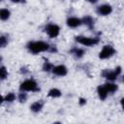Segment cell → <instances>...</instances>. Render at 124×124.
<instances>
[{"label":"cell","instance_id":"1","mask_svg":"<svg viewBox=\"0 0 124 124\" xmlns=\"http://www.w3.org/2000/svg\"><path fill=\"white\" fill-rule=\"evenodd\" d=\"M26 46L27 49L33 54H38L50 49V46L44 41H31L26 45Z\"/></svg>","mask_w":124,"mask_h":124},{"label":"cell","instance_id":"2","mask_svg":"<svg viewBox=\"0 0 124 124\" xmlns=\"http://www.w3.org/2000/svg\"><path fill=\"white\" fill-rule=\"evenodd\" d=\"M19 90L24 91V92H37L40 90V88H39L36 80L29 78V79H25L24 81H22L20 83Z\"/></svg>","mask_w":124,"mask_h":124},{"label":"cell","instance_id":"3","mask_svg":"<svg viewBox=\"0 0 124 124\" xmlns=\"http://www.w3.org/2000/svg\"><path fill=\"white\" fill-rule=\"evenodd\" d=\"M76 42L84 46H92L99 43V38L95 37H86V36H77L75 38Z\"/></svg>","mask_w":124,"mask_h":124},{"label":"cell","instance_id":"4","mask_svg":"<svg viewBox=\"0 0 124 124\" xmlns=\"http://www.w3.org/2000/svg\"><path fill=\"white\" fill-rule=\"evenodd\" d=\"M120 73H121V67L118 66L114 70H104L102 72V76L108 81H113L118 78Z\"/></svg>","mask_w":124,"mask_h":124},{"label":"cell","instance_id":"5","mask_svg":"<svg viewBox=\"0 0 124 124\" xmlns=\"http://www.w3.org/2000/svg\"><path fill=\"white\" fill-rule=\"evenodd\" d=\"M115 52H116V50H115V48L112 46L106 45L100 50V52H99V58L100 59H108V58H110L111 56H113L115 54Z\"/></svg>","mask_w":124,"mask_h":124},{"label":"cell","instance_id":"6","mask_svg":"<svg viewBox=\"0 0 124 124\" xmlns=\"http://www.w3.org/2000/svg\"><path fill=\"white\" fill-rule=\"evenodd\" d=\"M45 32L49 38H56L60 33V27L54 23H48L45 27Z\"/></svg>","mask_w":124,"mask_h":124},{"label":"cell","instance_id":"7","mask_svg":"<svg viewBox=\"0 0 124 124\" xmlns=\"http://www.w3.org/2000/svg\"><path fill=\"white\" fill-rule=\"evenodd\" d=\"M111 12H112V7L109 4H102V5L98 6L96 9V13L102 16H108L111 14Z\"/></svg>","mask_w":124,"mask_h":124},{"label":"cell","instance_id":"8","mask_svg":"<svg viewBox=\"0 0 124 124\" xmlns=\"http://www.w3.org/2000/svg\"><path fill=\"white\" fill-rule=\"evenodd\" d=\"M51 72H52L53 75H55L57 77H65L67 75V73H68V69H67V67L65 65L60 64V65L54 66Z\"/></svg>","mask_w":124,"mask_h":124},{"label":"cell","instance_id":"9","mask_svg":"<svg viewBox=\"0 0 124 124\" xmlns=\"http://www.w3.org/2000/svg\"><path fill=\"white\" fill-rule=\"evenodd\" d=\"M66 23H67V26L70 27V28H77V27H78V26H80L82 24V20L80 18H78V17L71 16V17L67 18Z\"/></svg>","mask_w":124,"mask_h":124},{"label":"cell","instance_id":"10","mask_svg":"<svg viewBox=\"0 0 124 124\" xmlns=\"http://www.w3.org/2000/svg\"><path fill=\"white\" fill-rule=\"evenodd\" d=\"M97 94H98L99 99L102 100V101H104V100H106V99L108 98V95L109 93L108 92L107 88H106L105 85L103 84V85H99V86L97 87Z\"/></svg>","mask_w":124,"mask_h":124},{"label":"cell","instance_id":"11","mask_svg":"<svg viewBox=\"0 0 124 124\" xmlns=\"http://www.w3.org/2000/svg\"><path fill=\"white\" fill-rule=\"evenodd\" d=\"M43 107H44V102L42 100H39V101H36V102L31 104L30 109L34 113H38V112H40L43 109Z\"/></svg>","mask_w":124,"mask_h":124},{"label":"cell","instance_id":"12","mask_svg":"<svg viewBox=\"0 0 124 124\" xmlns=\"http://www.w3.org/2000/svg\"><path fill=\"white\" fill-rule=\"evenodd\" d=\"M71 53L76 57V58H81L84 56L85 54V50L83 48H80V47H74L72 50H71Z\"/></svg>","mask_w":124,"mask_h":124},{"label":"cell","instance_id":"13","mask_svg":"<svg viewBox=\"0 0 124 124\" xmlns=\"http://www.w3.org/2000/svg\"><path fill=\"white\" fill-rule=\"evenodd\" d=\"M82 24H85L88 28H93L94 26V18L91 16H85L81 18Z\"/></svg>","mask_w":124,"mask_h":124},{"label":"cell","instance_id":"14","mask_svg":"<svg viewBox=\"0 0 124 124\" xmlns=\"http://www.w3.org/2000/svg\"><path fill=\"white\" fill-rule=\"evenodd\" d=\"M104 85H105V87L107 88V90H108V93H114V92L117 91V89H118L117 84H115V83H113V82H111V81L106 82Z\"/></svg>","mask_w":124,"mask_h":124},{"label":"cell","instance_id":"15","mask_svg":"<svg viewBox=\"0 0 124 124\" xmlns=\"http://www.w3.org/2000/svg\"><path fill=\"white\" fill-rule=\"evenodd\" d=\"M10 16H11V12L8 9L3 8V9L0 10V18H1V20H3V21L8 20L10 18Z\"/></svg>","mask_w":124,"mask_h":124},{"label":"cell","instance_id":"16","mask_svg":"<svg viewBox=\"0 0 124 124\" xmlns=\"http://www.w3.org/2000/svg\"><path fill=\"white\" fill-rule=\"evenodd\" d=\"M61 95H62V93L58 88H51L47 93V96L50 97V98H53V99L59 98Z\"/></svg>","mask_w":124,"mask_h":124},{"label":"cell","instance_id":"17","mask_svg":"<svg viewBox=\"0 0 124 124\" xmlns=\"http://www.w3.org/2000/svg\"><path fill=\"white\" fill-rule=\"evenodd\" d=\"M16 94L13 93V92H9V93H7V94L4 96L3 101H4V102H7V103H13L14 101H16Z\"/></svg>","mask_w":124,"mask_h":124},{"label":"cell","instance_id":"18","mask_svg":"<svg viewBox=\"0 0 124 124\" xmlns=\"http://www.w3.org/2000/svg\"><path fill=\"white\" fill-rule=\"evenodd\" d=\"M53 67H54V65L51 64V63L48 62V61H45L44 64H43V70H44L45 72H51L52 69H53Z\"/></svg>","mask_w":124,"mask_h":124},{"label":"cell","instance_id":"19","mask_svg":"<svg viewBox=\"0 0 124 124\" xmlns=\"http://www.w3.org/2000/svg\"><path fill=\"white\" fill-rule=\"evenodd\" d=\"M0 77H1V79L4 80L8 78V70L6 69L5 66H1L0 68Z\"/></svg>","mask_w":124,"mask_h":124},{"label":"cell","instance_id":"20","mask_svg":"<svg viewBox=\"0 0 124 124\" xmlns=\"http://www.w3.org/2000/svg\"><path fill=\"white\" fill-rule=\"evenodd\" d=\"M17 100H18L20 103L26 102V100H27V94H26L24 91H20V93H19L18 96H17Z\"/></svg>","mask_w":124,"mask_h":124},{"label":"cell","instance_id":"21","mask_svg":"<svg viewBox=\"0 0 124 124\" xmlns=\"http://www.w3.org/2000/svg\"><path fill=\"white\" fill-rule=\"evenodd\" d=\"M8 45V38L5 35H2L0 37V46L1 47H5Z\"/></svg>","mask_w":124,"mask_h":124},{"label":"cell","instance_id":"22","mask_svg":"<svg viewBox=\"0 0 124 124\" xmlns=\"http://www.w3.org/2000/svg\"><path fill=\"white\" fill-rule=\"evenodd\" d=\"M78 104H79L80 106H84V105L86 104V99H84V98H79Z\"/></svg>","mask_w":124,"mask_h":124},{"label":"cell","instance_id":"23","mask_svg":"<svg viewBox=\"0 0 124 124\" xmlns=\"http://www.w3.org/2000/svg\"><path fill=\"white\" fill-rule=\"evenodd\" d=\"M120 105H121V108H122V109L124 110V97L120 99Z\"/></svg>","mask_w":124,"mask_h":124},{"label":"cell","instance_id":"24","mask_svg":"<svg viewBox=\"0 0 124 124\" xmlns=\"http://www.w3.org/2000/svg\"><path fill=\"white\" fill-rule=\"evenodd\" d=\"M10 1L13 3H19V2H22L23 0H10Z\"/></svg>","mask_w":124,"mask_h":124},{"label":"cell","instance_id":"25","mask_svg":"<svg viewBox=\"0 0 124 124\" xmlns=\"http://www.w3.org/2000/svg\"><path fill=\"white\" fill-rule=\"evenodd\" d=\"M87 1H88L89 3H92V4H94V3H96L98 0H87Z\"/></svg>","mask_w":124,"mask_h":124},{"label":"cell","instance_id":"26","mask_svg":"<svg viewBox=\"0 0 124 124\" xmlns=\"http://www.w3.org/2000/svg\"><path fill=\"white\" fill-rule=\"evenodd\" d=\"M122 82H123V83H124V76H123V77H122Z\"/></svg>","mask_w":124,"mask_h":124}]
</instances>
